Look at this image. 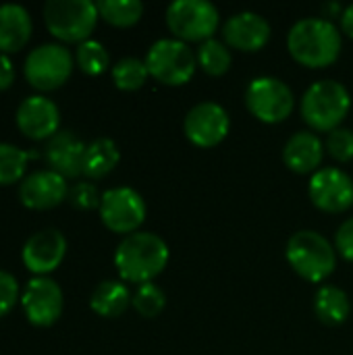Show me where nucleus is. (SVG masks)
<instances>
[{
    "label": "nucleus",
    "instance_id": "obj_1",
    "mask_svg": "<svg viewBox=\"0 0 353 355\" xmlns=\"http://www.w3.org/2000/svg\"><path fill=\"white\" fill-rule=\"evenodd\" d=\"M171 252L162 237L150 231H137L127 235L117 252H114V266L119 277L127 283H152L169 264Z\"/></svg>",
    "mask_w": 353,
    "mask_h": 355
},
{
    "label": "nucleus",
    "instance_id": "obj_2",
    "mask_svg": "<svg viewBox=\"0 0 353 355\" xmlns=\"http://www.w3.org/2000/svg\"><path fill=\"white\" fill-rule=\"evenodd\" d=\"M341 33L329 21L320 17H308L298 21L287 35V48L300 64L308 69H325L333 64L341 54Z\"/></svg>",
    "mask_w": 353,
    "mask_h": 355
},
{
    "label": "nucleus",
    "instance_id": "obj_3",
    "mask_svg": "<svg viewBox=\"0 0 353 355\" xmlns=\"http://www.w3.org/2000/svg\"><path fill=\"white\" fill-rule=\"evenodd\" d=\"M285 256L291 268L310 283L327 281L337 268V254L331 241L310 229L291 235Z\"/></svg>",
    "mask_w": 353,
    "mask_h": 355
},
{
    "label": "nucleus",
    "instance_id": "obj_4",
    "mask_svg": "<svg viewBox=\"0 0 353 355\" xmlns=\"http://www.w3.org/2000/svg\"><path fill=\"white\" fill-rule=\"evenodd\" d=\"M352 108V96L339 81L312 83L302 98V116L314 131H335Z\"/></svg>",
    "mask_w": 353,
    "mask_h": 355
},
{
    "label": "nucleus",
    "instance_id": "obj_5",
    "mask_svg": "<svg viewBox=\"0 0 353 355\" xmlns=\"http://www.w3.org/2000/svg\"><path fill=\"white\" fill-rule=\"evenodd\" d=\"M98 17V6L89 0H48L44 4L46 27L62 42H85Z\"/></svg>",
    "mask_w": 353,
    "mask_h": 355
},
{
    "label": "nucleus",
    "instance_id": "obj_6",
    "mask_svg": "<svg viewBox=\"0 0 353 355\" xmlns=\"http://www.w3.org/2000/svg\"><path fill=\"white\" fill-rule=\"evenodd\" d=\"M148 73L162 85L179 87L196 75V54L181 40H158L146 54Z\"/></svg>",
    "mask_w": 353,
    "mask_h": 355
},
{
    "label": "nucleus",
    "instance_id": "obj_7",
    "mask_svg": "<svg viewBox=\"0 0 353 355\" xmlns=\"http://www.w3.org/2000/svg\"><path fill=\"white\" fill-rule=\"evenodd\" d=\"M218 19V8L208 0H177L166 8V25L181 42L212 40Z\"/></svg>",
    "mask_w": 353,
    "mask_h": 355
},
{
    "label": "nucleus",
    "instance_id": "obj_8",
    "mask_svg": "<svg viewBox=\"0 0 353 355\" xmlns=\"http://www.w3.org/2000/svg\"><path fill=\"white\" fill-rule=\"evenodd\" d=\"M248 110L266 125H277L289 119L295 106L291 87L277 77H256L246 89Z\"/></svg>",
    "mask_w": 353,
    "mask_h": 355
},
{
    "label": "nucleus",
    "instance_id": "obj_9",
    "mask_svg": "<svg viewBox=\"0 0 353 355\" xmlns=\"http://www.w3.org/2000/svg\"><path fill=\"white\" fill-rule=\"evenodd\" d=\"M73 73V56L60 44H44L33 48L25 58V77L40 89L50 92L60 87Z\"/></svg>",
    "mask_w": 353,
    "mask_h": 355
},
{
    "label": "nucleus",
    "instance_id": "obj_10",
    "mask_svg": "<svg viewBox=\"0 0 353 355\" xmlns=\"http://www.w3.org/2000/svg\"><path fill=\"white\" fill-rule=\"evenodd\" d=\"M100 218L104 227L119 235H133L146 220V202L131 187H114L102 193Z\"/></svg>",
    "mask_w": 353,
    "mask_h": 355
},
{
    "label": "nucleus",
    "instance_id": "obj_11",
    "mask_svg": "<svg viewBox=\"0 0 353 355\" xmlns=\"http://www.w3.org/2000/svg\"><path fill=\"white\" fill-rule=\"evenodd\" d=\"M308 193L318 210L339 214L353 206V179L335 166L320 168L312 175Z\"/></svg>",
    "mask_w": 353,
    "mask_h": 355
},
{
    "label": "nucleus",
    "instance_id": "obj_12",
    "mask_svg": "<svg viewBox=\"0 0 353 355\" xmlns=\"http://www.w3.org/2000/svg\"><path fill=\"white\" fill-rule=\"evenodd\" d=\"M231 129V119L227 110L216 102H200L196 104L183 123L185 137L198 148H214L218 146Z\"/></svg>",
    "mask_w": 353,
    "mask_h": 355
},
{
    "label": "nucleus",
    "instance_id": "obj_13",
    "mask_svg": "<svg viewBox=\"0 0 353 355\" xmlns=\"http://www.w3.org/2000/svg\"><path fill=\"white\" fill-rule=\"evenodd\" d=\"M21 306L33 327H50L60 318L64 300L58 283L48 277H35L25 285Z\"/></svg>",
    "mask_w": 353,
    "mask_h": 355
},
{
    "label": "nucleus",
    "instance_id": "obj_14",
    "mask_svg": "<svg viewBox=\"0 0 353 355\" xmlns=\"http://www.w3.org/2000/svg\"><path fill=\"white\" fill-rule=\"evenodd\" d=\"M67 254V239L56 229H44L33 233L23 245V264L37 277H44L60 266Z\"/></svg>",
    "mask_w": 353,
    "mask_h": 355
},
{
    "label": "nucleus",
    "instance_id": "obj_15",
    "mask_svg": "<svg viewBox=\"0 0 353 355\" xmlns=\"http://www.w3.org/2000/svg\"><path fill=\"white\" fill-rule=\"evenodd\" d=\"M58 106L44 96H29L17 108V127L29 139H50L58 133Z\"/></svg>",
    "mask_w": 353,
    "mask_h": 355
},
{
    "label": "nucleus",
    "instance_id": "obj_16",
    "mask_svg": "<svg viewBox=\"0 0 353 355\" xmlns=\"http://www.w3.org/2000/svg\"><path fill=\"white\" fill-rule=\"evenodd\" d=\"M21 204L31 210H50L69 198V187L62 175L54 171H35L21 181Z\"/></svg>",
    "mask_w": 353,
    "mask_h": 355
},
{
    "label": "nucleus",
    "instance_id": "obj_17",
    "mask_svg": "<svg viewBox=\"0 0 353 355\" xmlns=\"http://www.w3.org/2000/svg\"><path fill=\"white\" fill-rule=\"evenodd\" d=\"M225 42L241 52H258L270 40V25L268 21L252 10L237 12L227 19L223 27Z\"/></svg>",
    "mask_w": 353,
    "mask_h": 355
},
{
    "label": "nucleus",
    "instance_id": "obj_18",
    "mask_svg": "<svg viewBox=\"0 0 353 355\" xmlns=\"http://www.w3.org/2000/svg\"><path fill=\"white\" fill-rule=\"evenodd\" d=\"M85 148L87 146L73 131H58L48 139L46 146V160L50 164V171L62 175L64 179L83 175Z\"/></svg>",
    "mask_w": 353,
    "mask_h": 355
},
{
    "label": "nucleus",
    "instance_id": "obj_19",
    "mask_svg": "<svg viewBox=\"0 0 353 355\" xmlns=\"http://www.w3.org/2000/svg\"><path fill=\"white\" fill-rule=\"evenodd\" d=\"M322 158H325V146H322L320 137L312 131L293 133L283 148L285 164L298 175L316 173Z\"/></svg>",
    "mask_w": 353,
    "mask_h": 355
},
{
    "label": "nucleus",
    "instance_id": "obj_20",
    "mask_svg": "<svg viewBox=\"0 0 353 355\" xmlns=\"http://www.w3.org/2000/svg\"><path fill=\"white\" fill-rule=\"evenodd\" d=\"M31 15L25 6L0 4V54L19 52L31 37Z\"/></svg>",
    "mask_w": 353,
    "mask_h": 355
},
{
    "label": "nucleus",
    "instance_id": "obj_21",
    "mask_svg": "<svg viewBox=\"0 0 353 355\" xmlns=\"http://www.w3.org/2000/svg\"><path fill=\"white\" fill-rule=\"evenodd\" d=\"M131 291L121 281H102L89 300L92 310L102 318H117L131 306Z\"/></svg>",
    "mask_w": 353,
    "mask_h": 355
},
{
    "label": "nucleus",
    "instance_id": "obj_22",
    "mask_svg": "<svg viewBox=\"0 0 353 355\" xmlns=\"http://www.w3.org/2000/svg\"><path fill=\"white\" fill-rule=\"evenodd\" d=\"M314 312L325 324L339 327L347 320V316L352 312V304L343 289H339L335 285H325L318 289V293L314 297Z\"/></svg>",
    "mask_w": 353,
    "mask_h": 355
},
{
    "label": "nucleus",
    "instance_id": "obj_23",
    "mask_svg": "<svg viewBox=\"0 0 353 355\" xmlns=\"http://www.w3.org/2000/svg\"><path fill=\"white\" fill-rule=\"evenodd\" d=\"M121 160V152L117 144L108 137L94 139L85 148V158H83V175L87 179H102L108 173L114 171V166Z\"/></svg>",
    "mask_w": 353,
    "mask_h": 355
},
{
    "label": "nucleus",
    "instance_id": "obj_24",
    "mask_svg": "<svg viewBox=\"0 0 353 355\" xmlns=\"http://www.w3.org/2000/svg\"><path fill=\"white\" fill-rule=\"evenodd\" d=\"M196 60L204 73H208L212 77H221L231 69L233 56H231V50L223 42L212 37V40H206L200 44V48L196 52Z\"/></svg>",
    "mask_w": 353,
    "mask_h": 355
},
{
    "label": "nucleus",
    "instance_id": "obj_25",
    "mask_svg": "<svg viewBox=\"0 0 353 355\" xmlns=\"http://www.w3.org/2000/svg\"><path fill=\"white\" fill-rule=\"evenodd\" d=\"M96 6L100 17L114 27H131L144 15V4L139 0H102Z\"/></svg>",
    "mask_w": 353,
    "mask_h": 355
},
{
    "label": "nucleus",
    "instance_id": "obj_26",
    "mask_svg": "<svg viewBox=\"0 0 353 355\" xmlns=\"http://www.w3.org/2000/svg\"><path fill=\"white\" fill-rule=\"evenodd\" d=\"M148 75L150 73H148L146 60H139V58H133V56L121 58L112 67V81L123 92H135V89L144 87Z\"/></svg>",
    "mask_w": 353,
    "mask_h": 355
},
{
    "label": "nucleus",
    "instance_id": "obj_27",
    "mask_svg": "<svg viewBox=\"0 0 353 355\" xmlns=\"http://www.w3.org/2000/svg\"><path fill=\"white\" fill-rule=\"evenodd\" d=\"M27 154L12 146L0 141V185H10L23 179L27 166Z\"/></svg>",
    "mask_w": 353,
    "mask_h": 355
},
{
    "label": "nucleus",
    "instance_id": "obj_28",
    "mask_svg": "<svg viewBox=\"0 0 353 355\" xmlns=\"http://www.w3.org/2000/svg\"><path fill=\"white\" fill-rule=\"evenodd\" d=\"M131 306L135 308V312L141 318H156L164 310V306H166V295H164V291L158 285L144 283V285H139L135 289Z\"/></svg>",
    "mask_w": 353,
    "mask_h": 355
},
{
    "label": "nucleus",
    "instance_id": "obj_29",
    "mask_svg": "<svg viewBox=\"0 0 353 355\" xmlns=\"http://www.w3.org/2000/svg\"><path fill=\"white\" fill-rule=\"evenodd\" d=\"M77 64L87 75H102L110 64V56L100 42L85 40L77 48Z\"/></svg>",
    "mask_w": 353,
    "mask_h": 355
},
{
    "label": "nucleus",
    "instance_id": "obj_30",
    "mask_svg": "<svg viewBox=\"0 0 353 355\" xmlns=\"http://www.w3.org/2000/svg\"><path fill=\"white\" fill-rule=\"evenodd\" d=\"M327 150L337 162L353 160V131L352 129H335L327 137Z\"/></svg>",
    "mask_w": 353,
    "mask_h": 355
},
{
    "label": "nucleus",
    "instance_id": "obj_31",
    "mask_svg": "<svg viewBox=\"0 0 353 355\" xmlns=\"http://www.w3.org/2000/svg\"><path fill=\"white\" fill-rule=\"evenodd\" d=\"M69 202L79 210H94V208H100L102 196L94 183L83 181V183H75L69 189Z\"/></svg>",
    "mask_w": 353,
    "mask_h": 355
},
{
    "label": "nucleus",
    "instance_id": "obj_32",
    "mask_svg": "<svg viewBox=\"0 0 353 355\" xmlns=\"http://www.w3.org/2000/svg\"><path fill=\"white\" fill-rule=\"evenodd\" d=\"M19 300L21 297H19V283H17V279L10 272L0 270V318L6 312H10Z\"/></svg>",
    "mask_w": 353,
    "mask_h": 355
},
{
    "label": "nucleus",
    "instance_id": "obj_33",
    "mask_svg": "<svg viewBox=\"0 0 353 355\" xmlns=\"http://www.w3.org/2000/svg\"><path fill=\"white\" fill-rule=\"evenodd\" d=\"M335 245H337V252H339L347 262H353V218L345 220V223L339 227Z\"/></svg>",
    "mask_w": 353,
    "mask_h": 355
},
{
    "label": "nucleus",
    "instance_id": "obj_34",
    "mask_svg": "<svg viewBox=\"0 0 353 355\" xmlns=\"http://www.w3.org/2000/svg\"><path fill=\"white\" fill-rule=\"evenodd\" d=\"M15 81V67L6 54H0V92L8 89Z\"/></svg>",
    "mask_w": 353,
    "mask_h": 355
},
{
    "label": "nucleus",
    "instance_id": "obj_35",
    "mask_svg": "<svg viewBox=\"0 0 353 355\" xmlns=\"http://www.w3.org/2000/svg\"><path fill=\"white\" fill-rule=\"evenodd\" d=\"M341 27H343V31L353 40V4L343 10V15H341Z\"/></svg>",
    "mask_w": 353,
    "mask_h": 355
}]
</instances>
